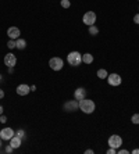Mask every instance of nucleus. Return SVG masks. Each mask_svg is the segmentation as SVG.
Returning <instances> with one entry per match:
<instances>
[{
    "mask_svg": "<svg viewBox=\"0 0 139 154\" xmlns=\"http://www.w3.org/2000/svg\"><path fill=\"white\" fill-rule=\"evenodd\" d=\"M79 108H81L82 112H85V114H92L95 111V108H96V104L93 100H89V99H82L79 100Z\"/></svg>",
    "mask_w": 139,
    "mask_h": 154,
    "instance_id": "obj_1",
    "label": "nucleus"
},
{
    "mask_svg": "<svg viewBox=\"0 0 139 154\" xmlns=\"http://www.w3.org/2000/svg\"><path fill=\"white\" fill-rule=\"evenodd\" d=\"M67 61L71 67H79L82 63V54L79 51H70L67 56Z\"/></svg>",
    "mask_w": 139,
    "mask_h": 154,
    "instance_id": "obj_2",
    "label": "nucleus"
},
{
    "mask_svg": "<svg viewBox=\"0 0 139 154\" xmlns=\"http://www.w3.org/2000/svg\"><path fill=\"white\" fill-rule=\"evenodd\" d=\"M49 67L53 69V71H61L63 67H64V61L60 57H53L49 60Z\"/></svg>",
    "mask_w": 139,
    "mask_h": 154,
    "instance_id": "obj_3",
    "label": "nucleus"
},
{
    "mask_svg": "<svg viewBox=\"0 0 139 154\" xmlns=\"http://www.w3.org/2000/svg\"><path fill=\"white\" fill-rule=\"evenodd\" d=\"M82 21L88 26L95 25V22H96V13L95 11H86L84 14V17H82Z\"/></svg>",
    "mask_w": 139,
    "mask_h": 154,
    "instance_id": "obj_4",
    "label": "nucleus"
},
{
    "mask_svg": "<svg viewBox=\"0 0 139 154\" xmlns=\"http://www.w3.org/2000/svg\"><path fill=\"white\" fill-rule=\"evenodd\" d=\"M109 146L110 147H114V149H120L122 144V139L121 136H118V135H111L110 137H109Z\"/></svg>",
    "mask_w": 139,
    "mask_h": 154,
    "instance_id": "obj_5",
    "label": "nucleus"
},
{
    "mask_svg": "<svg viewBox=\"0 0 139 154\" xmlns=\"http://www.w3.org/2000/svg\"><path fill=\"white\" fill-rule=\"evenodd\" d=\"M79 108V101L78 100H70L67 103H64V111L74 112Z\"/></svg>",
    "mask_w": 139,
    "mask_h": 154,
    "instance_id": "obj_6",
    "label": "nucleus"
},
{
    "mask_svg": "<svg viewBox=\"0 0 139 154\" xmlns=\"http://www.w3.org/2000/svg\"><path fill=\"white\" fill-rule=\"evenodd\" d=\"M107 82H109V85H111V86H120L122 82V79L118 74H110V75L107 76Z\"/></svg>",
    "mask_w": 139,
    "mask_h": 154,
    "instance_id": "obj_7",
    "label": "nucleus"
},
{
    "mask_svg": "<svg viewBox=\"0 0 139 154\" xmlns=\"http://www.w3.org/2000/svg\"><path fill=\"white\" fill-rule=\"evenodd\" d=\"M4 64H6V67H15V64H17V57H15L13 53H8L4 56Z\"/></svg>",
    "mask_w": 139,
    "mask_h": 154,
    "instance_id": "obj_8",
    "label": "nucleus"
},
{
    "mask_svg": "<svg viewBox=\"0 0 139 154\" xmlns=\"http://www.w3.org/2000/svg\"><path fill=\"white\" fill-rule=\"evenodd\" d=\"M13 136H14V131L11 128H8V126L7 128H3L0 131V137L3 140H10Z\"/></svg>",
    "mask_w": 139,
    "mask_h": 154,
    "instance_id": "obj_9",
    "label": "nucleus"
},
{
    "mask_svg": "<svg viewBox=\"0 0 139 154\" xmlns=\"http://www.w3.org/2000/svg\"><path fill=\"white\" fill-rule=\"evenodd\" d=\"M15 92H17L18 96H27V94L31 92V86L25 85V83H21V85L17 86V89H15Z\"/></svg>",
    "mask_w": 139,
    "mask_h": 154,
    "instance_id": "obj_10",
    "label": "nucleus"
},
{
    "mask_svg": "<svg viewBox=\"0 0 139 154\" xmlns=\"http://www.w3.org/2000/svg\"><path fill=\"white\" fill-rule=\"evenodd\" d=\"M20 35H21V31H20L17 26H11V28L7 29V36L10 38V39L17 40L18 38H20Z\"/></svg>",
    "mask_w": 139,
    "mask_h": 154,
    "instance_id": "obj_11",
    "label": "nucleus"
},
{
    "mask_svg": "<svg viewBox=\"0 0 139 154\" xmlns=\"http://www.w3.org/2000/svg\"><path fill=\"white\" fill-rule=\"evenodd\" d=\"M86 97V89L85 88H78V89H75L74 92V99L75 100H82V99H85Z\"/></svg>",
    "mask_w": 139,
    "mask_h": 154,
    "instance_id": "obj_12",
    "label": "nucleus"
},
{
    "mask_svg": "<svg viewBox=\"0 0 139 154\" xmlns=\"http://www.w3.org/2000/svg\"><path fill=\"white\" fill-rule=\"evenodd\" d=\"M21 137H18L17 135H14V136L10 139V146L13 147V149H18V147L21 146Z\"/></svg>",
    "mask_w": 139,
    "mask_h": 154,
    "instance_id": "obj_13",
    "label": "nucleus"
},
{
    "mask_svg": "<svg viewBox=\"0 0 139 154\" xmlns=\"http://www.w3.org/2000/svg\"><path fill=\"white\" fill-rule=\"evenodd\" d=\"M25 47H27V40L18 38V39L15 40V49H18V50H24Z\"/></svg>",
    "mask_w": 139,
    "mask_h": 154,
    "instance_id": "obj_14",
    "label": "nucleus"
},
{
    "mask_svg": "<svg viewBox=\"0 0 139 154\" xmlns=\"http://www.w3.org/2000/svg\"><path fill=\"white\" fill-rule=\"evenodd\" d=\"M82 63H84V64H92L93 63V56L90 53L82 54Z\"/></svg>",
    "mask_w": 139,
    "mask_h": 154,
    "instance_id": "obj_15",
    "label": "nucleus"
},
{
    "mask_svg": "<svg viewBox=\"0 0 139 154\" xmlns=\"http://www.w3.org/2000/svg\"><path fill=\"white\" fill-rule=\"evenodd\" d=\"M96 75H97V78H99V79H107V76H109V72H107L106 69L100 68V69H97Z\"/></svg>",
    "mask_w": 139,
    "mask_h": 154,
    "instance_id": "obj_16",
    "label": "nucleus"
},
{
    "mask_svg": "<svg viewBox=\"0 0 139 154\" xmlns=\"http://www.w3.org/2000/svg\"><path fill=\"white\" fill-rule=\"evenodd\" d=\"M89 33H90L92 36H96L97 33H99V28H97L96 25H90V26H89Z\"/></svg>",
    "mask_w": 139,
    "mask_h": 154,
    "instance_id": "obj_17",
    "label": "nucleus"
},
{
    "mask_svg": "<svg viewBox=\"0 0 139 154\" xmlns=\"http://www.w3.org/2000/svg\"><path fill=\"white\" fill-rule=\"evenodd\" d=\"M60 4L63 8H70L71 7V2L70 0H60Z\"/></svg>",
    "mask_w": 139,
    "mask_h": 154,
    "instance_id": "obj_18",
    "label": "nucleus"
},
{
    "mask_svg": "<svg viewBox=\"0 0 139 154\" xmlns=\"http://www.w3.org/2000/svg\"><path fill=\"white\" fill-rule=\"evenodd\" d=\"M131 122L134 125H139V114H134L131 118Z\"/></svg>",
    "mask_w": 139,
    "mask_h": 154,
    "instance_id": "obj_19",
    "label": "nucleus"
},
{
    "mask_svg": "<svg viewBox=\"0 0 139 154\" xmlns=\"http://www.w3.org/2000/svg\"><path fill=\"white\" fill-rule=\"evenodd\" d=\"M7 47L10 49V50H13V49L15 47V40L14 39H10V40H8V42H7Z\"/></svg>",
    "mask_w": 139,
    "mask_h": 154,
    "instance_id": "obj_20",
    "label": "nucleus"
},
{
    "mask_svg": "<svg viewBox=\"0 0 139 154\" xmlns=\"http://www.w3.org/2000/svg\"><path fill=\"white\" fill-rule=\"evenodd\" d=\"M17 136L21 137V139H24V137H25V131H24V129H18V131H17Z\"/></svg>",
    "mask_w": 139,
    "mask_h": 154,
    "instance_id": "obj_21",
    "label": "nucleus"
},
{
    "mask_svg": "<svg viewBox=\"0 0 139 154\" xmlns=\"http://www.w3.org/2000/svg\"><path fill=\"white\" fill-rule=\"evenodd\" d=\"M107 154H117V149H114V147H110V149L107 150Z\"/></svg>",
    "mask_w": 139,
    "mask_h": 154,
    "instance_id": "obj_22",
    "label": "nucleus"
},
{
    "mask_svg": "<svg viewBox=\"0 0 139 154\" xmlns=\"http://www.w3.org/2000/svg\"><path fill=\"white\" fill-rule=\"evenodd\" d=\"M0 122H2V124H6V122H7V117H6V115H0Z\"/></svg>",
    "mask_w": 139,
    "mask_h": 154,
    "instance_id": "obj_23",
    "label": "nucleus"
},
{
    "mask_svg": "<svg viewBox=\"0 0 139 154\" xmlns=\"http://www.w3.org/2000/svg\"><path fill=\"white\" fill-rule=\"evenodd\" d=\"M13 150H14V149H13V147L10 146V144H8V146L6 147V149H4V151H6V153H8V154H10V153H13Z\"/></svg>",
    "mask_w": 139,
    "mask_h": 154,
    "instance_id": "obj_24",
    "label": "nucleus"
},
{
    "mask_svg": "<svg viewBox=\"0 0 139 154\" xmlns=\"http://www.w3.org/2000/svg\"><path fill=\"white\" fill-rule=\"evenodd\" d=\"M117 153L118 154H128L129 151L127 150V149H120V150H117Z\"/></svg>",
    "mask_w": 139,
    "mask_h": 154,
    "instance_id": "obj_25",
    "label": "nucleus"
},
{
    "mask_svg": "<svg viewBox=\"0 0 139 154\" xmlns=\"http://www.w3.org/2000/svg\"><path fill=\"white\" fill-rule=\"evenodd\" d=\"M134 22H135V24H139V13L135 14V17H134Z\"/></svg>",
    "mask_w": 139,
    "mask_h": 154,
    "instance_id": "obj_26",
    "label": "nucleus"
},
{
    "mask_svg": "<svg viewBox=\"0 0 139 154\" xmlns=\"http://www.w3.org/2000/svg\"><path fill=\"white\" fill-rule=\"evenodd\" d=\"M3 97H4V90L0 88V99H3Z\"/></svg>",
    "mask_w": 139,
    "mask_h": 154,
    "instance_id": "obj_27",
    "label": "nucleus"
},
{
    "mask_svg": "<svg viewBox=\"0 0 139 154\" xmlns=\"http://www.w3.org/2000/svg\"><path fill=\"white\" fill-rule=\"evenodd\" d=\"M85 153H86V154H93V150H92V149H88Z\"/></svg>",
    "mask_w": 139,
    "mask_h": 154,
    "instance_id": "obj_28",
    "label": "nucleus"
},
{
    "mask_svg": "<svg viewBox=\"0 0 139 154\" xmlns=\"http://www.w3.org/2000/svg\"><path fill=\"white\" fill-rule=\"evenodd\" d=\"M132 153H134V154H139V149H135V150H132Z\"/></svg>",
    "mask_w": 139,
    "mask_h": 154,
    "instance_id": "obj_29",
    "label": "nucleus"
},
{
    "mask_svg": "<svg viewBox=\"0 0 139 154\" xmlns=\"http://www.w3.org/2000/svg\"><path fill=\"white\" fill-rule=\"evenodd\" d=\"M36 90V86H31V92H35Z\"/></svg>",
    "mask_w": 139,
    "mask_h": 154,
    "instance_id": "obj_30",
    "label": "nucleus"
},
{
    "mask_svg": "<svg viewBox=\"0 0 139 154\" xmlns=\"http://www.w3.org/2000/svg\"><path fill=\"white\" fill-rule=\"evenodd\" d=\"M3 111H4V110H3V106H0V115L3 114Z\"/></svg>",
    "mask_w": 139,
    "mask_h": 154,
    "instance_id": "obj_31",
    "label": "nucleus"
},
{
    "mask_svg": "<svg viewBox=\"0 0 139 154\" xmlns=\"http://www.w3.org/2000/svg\"><path fill=\"white\" fill-rule=\"evenodd\" d=\"M0 81H3V76H2V75H0Z\"/></svg>",
    "mask_w": 139,
    "mask_h": 154,
    "instance_id": "obj_32",
    "label": "nucleus"
},
{
    "mask_svg": "<svg viewBox=\"0 0 139 154\" xmlns=\"http://www.w3.org/2000/svg\"><path fill=\"white\" fill-rule=\"evenodd\" d=\"M0 147H2V137H0Z\"/></svg>",
    "mask_w": 139,
    "mask_h": 154,
    "instance_id": "obj_33",
    "label": "nucleus"
}]
</instances>
